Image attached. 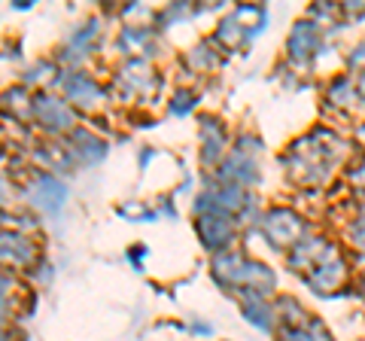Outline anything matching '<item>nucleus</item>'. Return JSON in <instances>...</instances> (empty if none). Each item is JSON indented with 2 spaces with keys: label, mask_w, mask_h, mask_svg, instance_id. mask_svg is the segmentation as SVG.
Here are the masks:
<instances>
[{
  "label": "nucleus",
  "mask_w": 365,
  "mask_h": 341,
  "mask_svg": "<svg viewBox=\"0 0 365 341\" xmlns=\"http://www.w3.org/2000/svg\"><path fill=\"white\" fill-rule=\"evenodd\" d=\"M344 153H347V143L341 141L338 134L317 128L307 134V138L295 141L283 162H287L292 180L314 186V183H323L326 177H332V168L338 165V158Z\"/></svg>",
  "instance_id": "f257e3e1"
},
{
  "label": "nucleus",
  "mask_w": 365,
  "mask_h": 341,
  "mask_svg": "<svg viewBox=\"0 0 365 341\" xmlns=\"http://www.w3.org/2000/svg\"><path fill=\"white\" fill-rule=\"evenodd\" d=\"M262 232H265L268 244H274L280 250V247H295L299 241H304V238H307V225H304V220L295 210L274 208V210H268L265 217H262Z\"/></svg>",
  "instance_id": "f03ea898"
},
{
  "label": "nucleus",
  "mask_w": 365,
  "mask_h": 341,
  "mask_svg": "<svg viewBox=\"0 0 365 341\" xmlns=\"http://www.w3.org/2000/svg\"><path fill=\"white\" fill-rule=\"evenodd\" d=\"M31 113H34V119L40 122V128L55 131V134L71 131V125H73L71 104L61 98H55V95H37L31 101Z\"/></svg>",
  "instance_id": "7ed1b4c3"
},
{
  "label": "nucleus",
  "mask_w": 365,
  "mask_h": 341,
  "mask_svg": "<svg viewBox=\"0 0 365 341\" xmlns=\"http://www.w3.org/2000/svg\"><path fill=\"white\" fill-rule=\"evenodd\" d=\"M335 256H338L335 244H329L326 238H319V235H307L304 241H299V244L292 247L289 265H292L295 271H307V275H311L314 268L326 265L329 259H335Z\"/></svg>",
  "instance_id": "20e7f679"
},
{
  "label": "nucleus",
  "mask_w": 365,
  "mask_h": 341,
  "mask_svg": "<svg viewBox=\"0 0 365 341\" xmlns=\"http://www.w3.org/2000/svg\"><path fill=\"white\" fill-rule=\"evenodd\" d=\"M259 150H244L241 143L232 150V156L222 158V168H220V180L225 183H235V186H250L259 180V162H256Z\"/></svg>",
  "instance_id": "39448f33"
},
{
  "label": "nucleus",
  "mask_w": 365,
  "mask_h": 341,
  "mask_svg": "<svg viewBox=\"0 0 365 341\" xmlns=\"http://www.w3.org/2000/svg\"><path fill=\"white\" fill-rule=\"evenodd\" d=\"M28 195L40 210L55 213V210H61V204L67 198V186L52 174H34L31 186H28Z\"/></svg>",
  "instance_id": "423d86ee"
},
{
  "label": "nucleus",
  "mask_w": 365,
  "mask_h": 341,
  "mask_svg": "<svg viewBox=\"0 0 365 341\" xmlns=\"http://www.w3.org/2000/svg\"><path fill=\"white\" fill-rule=\"evenodd\" d=\"M198 235L207 250L213 253H225L235 241V223L232 217H216V213H207V217H198Z\"/></svg>",
  "instance_id": "0eeeda50"
},
{
  "label": "nucleus",
  "mask_w": 365,
  "mask_h": 341,
  "mask_svg": "<svg viewBox=\"0 0 365 341\" xmlns=\"http://www.w3.org/2000/svg\"><path fill=\"white\" fill-rule=\"evenodd\" d=\"M158 86V76L153 73V67L146 61H128L122 67V71L116 73V88H122L128 98L134 95H146L153 92V88Z\"/></svg>",
  "instance_id": "6e6552de"
},
{
  "label": "nucleus",
  "mask_w": 365,
  "mask_h": 341,
  "mask_svg": "<svg viewBox=\"0 0 365 341\" xmlns=\"http://www.w3.org/2000/svg\"><path fill=\"white\" fill-rule=\"evenodd\" d=\"M317 49H319V31H317V25H314V21H299V25L292 28L289 40H287V55L292 61L304 64V61L314 58Z\"/></svg>",
  "instance_id": "1a4fd4ad"
},
{
  "label": "nucleus",
  "mask_w": 365,
  "mask_h": 341,
  "mask_svg": "<svg viewBox=\"0 0 365 341\" xmlns=\"http://www.w3.org/2000/svg\"><path fill=\"white\" fill-rule=\"evenodd\" d=\"M64 98L73 101L76 107H86V110H95L101 107L104 101V88H101L91 76H83V73H73L64 79Z\"/></svg>",
  "instance_id": "9d476101"
},
{
  "label": "nucleus",
  "mask_w": 365,
  "mask_h": 341,
  "mask_svg": "<svg viewBox=\"0 0 365 341\" xmlns=\"http://www.w3.org/2000/svg\"><path fill=\"white\" fill-rule=\"evenodd\" d=\"M344 280H347V265L341 256H335V259H329L326 265H319L307 275V287L317 292H335Z\"/></svg>",
  "instance_id": "9b49d317"
},
{
  "label": "nucleus",
  "mask_w": 365,
  "mask_h": 341,
  "mask_svg": "<svg viewBox=\"0 0 365 341\" xmlns=\"http://www.w3.org/2000/svg\"><path fill=\"white\" fill-rule=\"evenodd\" d=\"M201 162L204 165H216L220 158H225V128L216 119H204L201 122Z\"/></svg>",
  "instance_id": "f8f14e48"
},
{
  "label": "nucleus",
  "mask_w": 365,
  "mask_h": 341,
  "mask_svg": "<svg viewBox=\"0 0 365 341\" xmlns=\"http://www.w3.org/2000/svg\"><path fill=\"white\" fill-rule=\"evenodd\" d=\"M241 311H244V317L253 326H259L262 332H271L274 329V320H277V314H274V308H271V302L265 299V295H244L241 299Z\"/></svg>",
  "instance_id": "ddd939ff"
},
{
  "label": "nucleus",
  "mask_w": 365,
  "mask_h": 341,
  "mask_svg": "<svg viewBox=\"0 0 365 341\" xmlns=\"http://www.w3.org/2000/svg\"><path fill=\"white\" fill-rule=\"evenodd\" d=\"M4 256L6 263L13 265H28L34 263V256H37V244H34V238L21 235V232H13V235H4Z\"/></svg>",
  "instance_id": "4468645a"
},
{
  "label": "nucleus",
  "mask_w": 365,
  "mask_h": 341,
  "mask_svg": "<svg viewBox=\"0 0 365 341\" xmlns=\"http://www.w3.org/2000/svg\"><path fill=\"white\" fill-rule=\"evenodd\" d=\"M104 153H107V143L98 141L95 134H88V131H76L73 134V150H71V156L76 158L79 165H95V162L104 158Z\"/></svg>",
  "instance_id": "2eb2a0df"
},
{
  "label": "nucleus",
  "mask_w": 365,
  "mask_h": 341,
  "mask_svg": "<svg viewBox=\"0 0 365 341\" xmlns=\"http://www.w3.org/2000/svg\"><path fill=\"white\" fill-rule=\"evenodd\" d=\"M277 341H332V335L317 317H311L304 326H280Z\"/></svg>",
  "instance_id": "dca6fc26"
},
{
  "label": "nucleus",
  "mask_w": 365,
  "mask_h": 341,
  "mask_svg": "<svg viewBox=\"0 0 365 341\" xmlns=\"http://www.w3.org/2000/svg\"><path fill=\"white\" fill-rule=\"evenodd\" d=\"M119 49L128 55H153V31H146L140 25H131L122 31Z\"/></svg>",
  "instance_id": "f3484780"
},
{
  "label": "nucleus",
  "mask_w": 365,
  "mask_h": 341,
  "mask_svg": "<svg viewBox=\"0 0 365 341\" xmlns=\"http://www.w3.org/2000/svg\"><path fill=\"white\" fill-rule=\"evenodd\" d=\"M326 98L332 101L335 107H353L359 101V88L353 86V79H347V76H338L332 86H329V92H326Z\"/></svg>",
  "instance_id": "a211bd4d"
},
{
  "label": "nucleus",
  "mask_w": 365,
  "mask_h": 341,
  "mask_svg": "<svg viewBox=\"0 0 365 341\" xmlns=\"http://www.w3.org/2000/svg\"><path fill=\"white\" fill-rule=\"evenodd\" d=\"M95 37H98V21H88V25H83V28H79L73 37H71V43H67V49H64V52H71V55L86 52ZM71 55H67V58H71Z\"/></svg>",
  "instance_id": "6ab92c4d"
},
{
  "label": "nucleus",
  "mask_w": 365,
  "mask_h": 341,
  "mask_svg": "<svg viewBox=\"0 0 365 341\" xmlns=\"http://www.w3.org/2000/svg\"><path fill=\"white\" fill-rule=\"evenodd\" d=\"M186 64L195 67V71H210V67H216V55H213V49L207 46V43H201V46H195L186 55Z\"/></svg>",
  "instance_id": "aec40b11"
},
{
  "label": "nucleus",
  "mask_w": 365,
  "mask_h": 341,
  "mask_svg": "<svg viewBox=\"0 0 365 341\" xmlns=\"http://www.w3.org/2000/svg\"><path fill=\"white\" fill-rule=\"evenodd\" d=\"M195 107V95L189 92V88H182V92L174 95V104H170V113H177V116H186V113Z\"/></svg>",
  "instance_id": "412c9836"
},
{
  "label": "nucleus",
  "mask_w": 365,
  "mask_h": 341,
  "mask_svg": "<svg viewBox=\"0 0 365 341\" xmlns=\"http://www.w3.org/2000/svg\"><path fill=\"white\" fill-rule=\"evenodd\" d=\"M350 241L356 244L359 250H365V210H362L359 217H356V223L350 225Z\"/></svg>",
  "instance_id": "4be33fe9"
},
{
  "label": "nucleus",
  "mask_w": 365,
  "mask_h": 341,
  "mask_svg": "<svg viewBox=\"0 0 365 341\" xmlns=\"http://www.w3.org/2000/svg\"><path fill=\"white\" fill-rule=\"evenodd\" d=\"M347 61H350V67H356V71H365V43H359V46L350 52Z\"/></svg>",
  "instance_id": "5701e85b"
},
{
  "label": "nucleus",
  "mask_w": 365,
  "mask_h": 341,
  "mask_svg": "<svg viewBox=\"0 0 365 341\" xmlns=\"http://www.w3.org/2000/svg\"><path fill=\"white\" fill-rule=\"evenodd\" d=\"M350 180H353L356 186H362V189H365V162H362V165H356V168H350Z\"/></svg>",
  "instance_id": "b1692460"
},
{
  "label": "nucleus",
  "mask_w": 365,
  "mask_h": 341,
  "mask_svg": "<svg viewBox=\"0 0 365 341\" xmlns=\"http://www.w3.org/2000/svg\"><path fill=\"white\" fill-rule=\"evenodd\" d=\"M356 88H359V98H362V101H365V73H362V76H359V83H356Z\"/></svg>",
  "instance_id": "393cba45"
},
{
  "label": "nucleus",
  "mask_w": 365,
  "mask_h": 341,
  "mask_svg": "<svg viewBox=\"0 0 365 341\" xmlns=\"http://www.w3.org/2000/svg\"><path fill=\"white\" fill-rule=\"evenodd\" d=\"M359 138H365V125H359Z\"/></svg>",
  "instance_id": "a878e982"
}]
</instances>
